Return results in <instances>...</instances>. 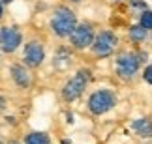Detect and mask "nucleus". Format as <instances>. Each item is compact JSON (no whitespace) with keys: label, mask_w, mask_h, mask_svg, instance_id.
Listing matches in <instances>:
<instances>
[{"label":"nucleus","mask_w":152,"mask_h":144,"mask_svg":"<svg viewBox=\"0 0 152 144\" xmlns=\"http://www.w3.org/2000/svg\"><path fill=\"white\" fill-rule=\"evenodd\" d=\"M75 25H77V15L73 9H69L68 6H58L53 9L49 17V30L53 36L56 38H69V34L73 32Z\"/></svg>","instance_id":"1"},{"label":"nucleus","mask_w":152,"mask_h":144,"mask_svg":"<svg viewBox=\"0 0 152 144\" xmlns=\"http://www.w3.org/2000/svg\"><path fill=\"white\" fill-rule=\"evenodd\" d=\"M116 94L109 88H98L88 96L86 99V109L92 116H102V114L109 112L111 109H115L116 105Z\"/></svg>","instance_id":"2"},{"label":"nucleus","mask_w":152,"mask_h":144,"mask_svg":"<svg viewBox=\"0 0 152 144\" xmlns=\"http://www.w3.org/2000/svg\"><path fill=\"white\" fill-rule=\"evenodd\" d=\"M116 47H118V36H116L113 30H102L94 36L88 49L98 58H105V56L113 54L116 51Z\"/></svg>","instance_id":"3"},{"label":"nucleus","mask_w":152,"mask_h":144,"mask_svg":"<svg viewBox=\"0 0 152 144\" xmlns=\"http://www.w3.org/2000/svg\"><path fill=\"white\" fill-rule=\"evenodd\" d=\"M88 80H90V73H88V71H85V69L77 71L66 84L62 86V90H60L62 99L66 101V103L75 101V99H77V97L86 90V86H88Z\"/></svg>","instance_id":"4"},{"label":"nucleus","mask_w":152,"mask_h":144,"mask_svg":"<svg viewBox=\"0 0 152 144\" xmlns=\"http://www.w3.org/2000/svg\"><path fill=\"white\" fill-rule=\"evenodd\" d=\"M141 62L135 53H120L115 58V71L122 80H132L139 73Z\"/></svg>","instance_id":"5"},{"label":"nucleus","mask_w":152,"mask_h":144,"mask_svg":"<svg viewBox=\"0 0 152 144\" xmlns=\"http://www.w3.org/2000/svg\"><path fill=\"white\" fill-rule=\"evenodd\" d=\"M21 45H23V32L19 26L8 25L0 28V53L13 54Z\"/></svg>","instance_id":"6"},{"label":"nucleus","mask_w":152,"mask_h":144,"mask_svg":"<svg viewBox=\"0 0 152 144\" xmlns=\"http://www.w3.org/2000/svg\"><path fill=\"white\" fill-rule=\"evenodd\" d=\"M94 36H96V30L90 22H77L75 28H73V32L69 34V43H72L73 49L85 51V49L90 47Z\"/></svg>","instance_id":"7"},{"label":"nucleus","mask_w":152,"mask_h":144,"mask_svg":"<svg viewBox=\"0 0 152 144\" xmlns=\"http://www.w3.org/2000/svg\"><path fill=\"white\" fill-rule=\"evenodd\" d=\"M45 60V45L39 39H30L23 49V64L28 69H36Z\"/></svg>","instance_id":"8"},{"label":"nucleus","mask_w":152,"mask_h":144,"mask_svg":"<svg viewBox=\"0 0 152 144\" xmlns=\"http://www.w3.org/2000/svg\"><path fill=\"white\" fill-rule=\"evenodd\" d=\"M10 77L13 80V84L21 90L30 88V84H32V75L25 64H11L10 66Z\"/></svg>","instance_id":"9"},{"label":"nucleus","mask_w":152,"mask_h":144,"mask_svg":"<svg viewBox=\"0 0 152 144\" xmlns=\"http://www.w3.org/2000/svg\"><path fill=\"white\" fill-rule=\"evenodd\" d=\"M132 129L141 139H150L152 137V120L150 118H139L132 124Z\"/></svg>","instance_id":"10"},{"label":"nucleus","mask_w":152,"mask_h":144,"mask_svg":"<svg viewBox=\"0 0 152 144\" xmlns=\"http://www.w3.org/2000/svg\"><path fill=\"white\" fill-rule=\"evenodd\" d=\"M49 142H51L49 135L43 131H32L25 137V144H49Z\"/></svg>","instance_id":"11"},{"label":"nucleus","mask_w":152,"mask_h":144,"mask_svg":"<svg viewBox=\"0 0 152 144\" xmlns=\"http://www.w3.org/2000/svg\"><path fill=\"white\" fill-rule=\"evenodd\" d=\"M128 36H130L132 41L141 43V41H145V39H147L148 30H145L141 25H133V26H130V30H128Z\"/></svg>","instance_id":"12"},{"label":"nucleus","mask_w":152,"mask_h":144,"mask_svg":"<svg viewBox=\"0 0 152 144\" xmlns=\"http://www.w3.org/2000/svg\"><path fill=\"white\" fill-rule=\"evenodd\" d=\"M139 25H141L145 30H152V11L150 9L141 11V15H139Z\"/></svg>","instance_id":"13"},{"label":"nucleus","mask_w":152,"mask_h":144,"mask_svg":"<svg viewBox=\"0 0 152 144\" xmlns=\"http://www.w3.org/2000/svg\"><path fill=\"white\" fill-rule=\"evenodd\" d=\"M143 79L147 80L148 84H152V64H150V66H147V67L143 69Z\"/></svg>","instance_id":"14"},{"label":"nucleus","mask_w":152,"mask_h":144,"mask_svg":"<svg viewBox=\"0 0 152 144\" xmlns=\"http://www.w3.org/2000/svg\"><path fill=\"white\" fill-rule=\"evenodd\" d=\"M6 109H8V99H6V96L0 92V112H4Z\"/></svg>","instance_id":"15"},{"label":"nucleus","mask_w":152,"mask_h":144,"mask_svg":"<svg viewBox=\"0 0 152 144\" xmlns=\"http://www.w3.org/2000/svg\"><path fill=\"white\" fill-rule=\"evenodd\" d=\"M132 6L133 8H141V9H147V4L141 2V0H132Z\"/></svg>","instance_id":"16"},{"label":"nucleus","mask_w":152,"mask_h":144,"mask_svg":"<svg viewBox=\"0 0 152 144\" xmlns=\"http://www.w3.org/2000/svg\"><path fill=\"white\" fill-rule=\"evenodd\" d=\"M2 19H4V4L0 2V21H2Z\"/></svg>","instance_id":"17"},{"label":"nucleus","mask_w":152,"mask_h":144,"mask_svg":"<svg viewBox=\"0 0 152 144\" xmlns=\"http://www.w3.org/2000/svg\"><path fill=\"white\" fill-rule=\"evenodd\" d=\"M0 2H2L4 6H8V4H11V2H13V0H0Z\"/></svg>","instance_id":"18"},{"label":"nucleus","mask_w":152,"mask_h":144,"mask_svg":"<svg viewBox=\"0 0 152 144\" xmlns=\"http://www.w3.org/2000/svg\"><path fill=\"white\" fill-rule=\"evenodd\" d=\"M0 66H2V53H0Z\"/></svg>","instance_id":"19"},{"label":"nucleus","mask_w":152,"mask_h":144,"mask_svg":"<svg viewBox=\"0 0 152 144\" xmlns=\"http://www.w3.org/2000/svg\"><path fill=\"white\" fill-rule=\"evenodd\" d=\"M72 2H81V0H72Z\"/></svg>","instance_id":"20"},{"label":"nucleus","mask_w":152,"mask_h":144,"mask_svg":"<svg viewBox=\"0 0 152 144\" xmlns=\"http://www.w3.org/2000/svg\"><path fill=\"white\" fill-rule=\"evenodd\" d=\"M115 2H120V0H115Z\"/></svg>","instance_id":"21"},{"label":"nucleus","mask_w":152,"mask_h":144,"mask_svg":"<svg viewBox=\"0 0 152 144\" xmlns=\"http://www.w3.org/2000/svg\"><path fill=\"white\" fill-rule=\"evenodd\" d=\"M0 144H4V142H2V140H0Z\"/></svg>","instance_id":"22"}]
</instances>
